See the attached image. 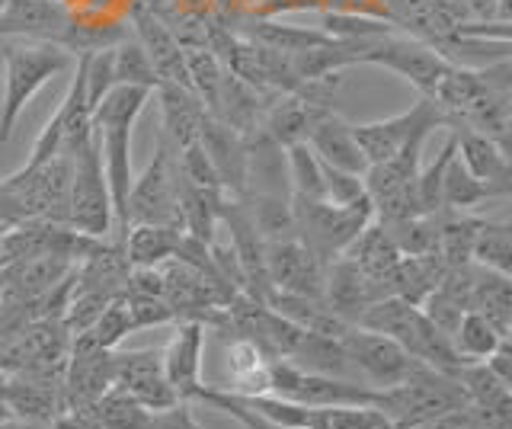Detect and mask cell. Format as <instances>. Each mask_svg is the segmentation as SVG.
Masks as SVG:
<instances>
[{
  "mask_svg": "<svg viewBox=\"0 0 512 429\" xmlns=\"http://www.w3.org/2000/svg\"><path fill=\"white\" fill-rule=\"evenodd\" d=\"M132 225H164L173 231H183L180 164H176V148H170L167 141H160L154 161L132 183V193H128V228Z\"/></svg>",
  "mask_w": 512,
  "mask_h": 429,
  "instance_id": "8992f818",
  "label": "cell"
},
{
  "mask_svg": "<svg viewBox=\"0 0 512 429\" xmlns=\"http://www.w3.org/2000/svg\"><path fill=\"white\" fill-rule=\"evenodd\" d=\"M122 301H125V311H128V324H132V333L176 321L173 308L167 305L164 298H154V295H122Z\"/></svg>",
  "mask_w": 512,
  "mask_h": 429,
  "instance_id": "8d00e7d4",
  "label": "cell"
},
{
  "mask_svg": "<svg viewBox=\"0 0 512 429\" xmlns=\"http://www.w3.org/2000/svg\"><path fill=\"white\" fill-rule=\"evenodd\" d=\"M356 327H365V330L394 340L397 346H404L416 362H423L436 372L455 375L464 365V359L455 353L452 340L429 321V317L420 311V305H410L404 298L388 295V298L372 301V305L359 314Z\"/></svg>",
  "mask_w": 512,
  "mask_h": 429,
  "instance_id": "7a4b0ae2",
  "label": "cell"
},
{
  "mask_svg": "<svg viewBox=\"0 0 512 429\" xmlns=\"http://www.w3.org/2000/svg\"><path fill=\"white\" fill-rule=\"evenodd\" d=\"M202 349H205V324L180 321L170 333V340L160 346V362L170 381L173 394L180 401H196L202 388Z\"/></svg>",
  "mask_w": 512,
  "mask_h": 429,
  "instance_id": "2e32d148",
  "label": "cell"
},
{
  "mask_svg": "<svg viewBox=\"0 0 512 429\" xmlns=\"http://www.w3.org/2000/svg\"><path fill=\"white\" fill-rule=\"evenodd\" d=\"M74 23L64 0H7L0 10V39L55 42L68 49Z\"/></svg>",
  "mask_w": 512,
  "mask_h": 429,
  "instance_id": "7c38bea8",
  "label": "cell"
},
{
  "mask_svg": "<svg viewBox=\"0 0 512 429\" xmlns=\"http://www.w3.org/2000/svg\"><path fill=\"white\" fill-rule=\"evenodd\" d=\"M455 426H458V410L448 413V417H439V420H432V423H420V426H410V429H455Z\"/></svg>",
  "mask_w": 512,
  "mask_h": 429,
  "instance_id": "60d3db41",
  "label": "cell"
},
{
  "mask_svg": "<svg viewBox=\"0 0 512 429\" xmlns=\"http://www.w3.org/2000/svg\"><path fill=\"white\" fill-rule=\"evenodd\" d=\"M445 125L448 122H445L442 109L432 100L420 97L410 109H404V113H397L391 119L352 125V135H356L365 161L381 164V161H391L397 151L420 145V141H429V135L445 129Z\"/></svg>",
  "mask_w": 512,
  "mask_h": 429,
  "instance_id": "30bf717a",
  "label": "cell"
},
{
  "mask_svg": "<svg viewBox=\"0 0 512 429\" xmlns=\"http://www.w3.org/2000/svg\"><path fill=\"white\" fill-rule=\"evenodd\" d=\"M295 237L308 247L320 263L343 257L346 247L356 241L359 231L375 218L372 199L362 205H333L324 199L292 196Z\"/></svg>",
  "mask_w": 512,
  "mask_h": 429,
  "instance_id": "277c9868",
  "label": "cell"
},
{
  "mask_svg": "<svg viewBox=\"0 0 512 429\" xmlns=\"http://www.w3.org/2000/svg\"><path fill=\"white\" fill-rule=\"evenodd\" d=\"M458 4H461V0H458Z\"/></svg>",
  "mask_w": 512,
  "mask_h": 429,
  "instance_id": "f6af8a7d",
  "label": "cell"
},
{
  "mask_svg": "<svg viewBox=\"0 0 512 429\" xmlns=\"http://www.w3.org/2000/svg\"><path fill=\"white\" fill-rule=\"evenodd\" d=\"M487 199H503L493 186L474 180L464 164L458 161V154L448 157V164L442 170V189H439V205L442 212H474L480 202Z\"/></svg>",
  "mask_w": 512,
  "mask_h": 429,
  "instance_id": "83f0119b",
  "label": "cell"
},
{
  "mask_svg": "<svg viewBox=\"0 0 512 429\" xmlns=\"http://www.w3.org/2000/svg\"><path fill=\"white\" fill-rule=\"evenodd\" d=\"M500 340H503V333L477 311H464L452 333V346L464 362H484Z\"/></svg>",
  "mask_w": 512,
  "mask_h": 429,
  "instance_id": "1f68e13d",
  "label": "cell"
},
{
  "mask_svg": "<svg viewBox=\"0 0 512 429\" xmlns=\"http://www.w3.org/2000/svg\"><path fill=\"white\" fill-rule=\"evenodd\" d=\"M4 4H7V0H0V10H4Z\"/></svg>",
  "mask_w": 512,
  "mask_h": 429,
  "instance_id": "ee69618b",
  "label": "cell"
},
{
  "mask_svg": "<svg viewBox=\"0 0 512 429\" xmlns=\"http://www.w3.org/2000/svg\"><path fill=\"white\" fill-rule=\"evenodd\" d=\"M455 378H458L464 397H468V404L493 410V413H500V417L512 420L509 385L487 369V362H464L461 369L455 372Z\"/></svg>",
  "mask_w": 512,
  "mask_h": 429,
  "instance_id": "484cf974",
  "label": "cell"
},
{
  "mask_svg": "<svg viewBox=\"0 0 512 429\" xmlns=\"http://www.w3.org/2000/svg\"><path fill=\"white\" fill-rule=\"evenodd\" d=\"M484 362H487V369L496 378L506 381V385H512V346H509V337H503L500 343H496V349H493V353Z\"/></svg>",
  "mask_w": 512,
  "mask_h": 429,
  "instance_id": "ab89813d",
  "label": "cell"
},
{
  "mask_svg": "<svg viewBox=\"0 0 512 429\" xmlns=\"http://www.w3.org/2000/svg\"><path fill=\"white\" fill-rule=\"evenodd\" d=\"M468 311L484 314L487 321L509 337L512 330V282L503 273H493L474 263L471 289H468Z\"/></svg>",
  "mask_w": 512,
  "mask_h": 429,
  "instance_id": "603a6c76",
  "label": "cell"
},
{
  "mask_svg": "<svg viewBox=\"0 0 512 429\" xmlns=\"http://www.w3.org/2000/svg\"><path fill=\"white\" fill-rule=\"evenodd\" d=\"M464 404H468V397H464L458 378L429 369V365L416 369L407 381H400V385L378 388L375 394V410L391 423V429H410L420 423H432L461 410Z\"/></svg>",
  "mask_w": 512,
  "mask_h": 429,
  "instance_id": "3957f363",
  "label": "cell"
},
{
  "mask_svg": "<svg viewBox=\"0 0 512 429\" xmlns=\"http://www.w3.org/2000/svg\"><path fill=\"white\" fill-rule=\"evenodd\" d=\"M68 228H74L77 234H87V237H112V228H116L96 135L71 154Z\"/></svg>",
  "mask_w": 512,
  "mask_h": 429,
  "instance_id": "5b68a950",
  "label": "cell"
},
{
  "mask_svg": "<svg viewBox=\"0 0 512 429\" xmlns=\"http://www.w3.org/2000/svg\"><path fill=\"white\" fill-rule=\"evenodd\" d=\"M128 23H132L128 29H132V36L138 39V45L151 61V68L157 74V84H176V87L192 90L189 68H186V49L176 42L170 26L160 20L157 13L144 10L138 4L128 7Z\"/></svg>",
  "mask_w": 512,
  "mask_h": 429,
  "instance_id": "9a60e30c",
  "label": "cell"
},
{
  "mask_svg": "<svg viewBox=\"0 0 512 429\" xmlns=\"http://www.w3.org/2000/svg\"><path fill=\"white\" fill-rule=\"evenodd\" d=\"M266 394L282 397V401L308 404V407H375L378 391L359 385V381L308 372L285 359H272Z\"/></svg>",
  "mask_w": 512,
  "mask_h": 429,
  "instance_id": "9c48e42d",
  "label": "cell"
},
{
  "mask_svg": "<svg viewBox=\"0 0 512 429\" xmlns=\"http://www.w3.org/2000/svg\"><path fill=\"white\" fill-rule=\"evenodd\" d=\"M362 65H375V68L400 74L407 84L420 90V97H426V100H436L442 81L448 77V71L455 68L452 61L439 55L432 45L416 42L404 33H394V29L368 42Z\"/></svg>",
  "mask_w": 512,
  "mask_h": 429,
  "instance_id": "ba28073f",
  "label": "cell"
},
{
  "mask_svg": "<svg viewBox=\"0 0 512 429\" xmlns=\"http://www.w3.org/2000/svg\"><path fill=\"white\" fill-rule=\"evenodd\" d=\"M381 20L394 33L432 45L448 61L461 42V26L471 23L458 0H381Z\"/></svg>",
  "mask_w": 512,
  "mask_h": 429,
  "instance_id": "52a82bcc",
  "label": "cell"
},
{
  "mask_svg": "<svg viewBox=\"0 0 512 429\" xmlns=\"http://www.w3.org/2000/svg\"><path fill=\"white\" fill-rule=\"evenodd\" d=\"M151 97L160 103V125H164V141L170 148L183 151L199 141V129L205 119V106L192 90L176 84H157Z\"/></svg>",
  "mask_w": 512,
  "mask_h": 429,
  "instance_id": "44dd1931",
  "label": "cell"
},
{
  "mask_svg": "<svg viewBox=\"0 0 512 429\" xmlns=\"http://www.w3.org/2000/svg\"><path fill=\"white\" fill-rule=\"evenodd\" d=\"M90 410L96 429H151V410L116 388H109L100 401L90 404Z\"/></svg>",
  "mask_w": 512,
  "mask_h": 429,
  "instance_id": "836d02e7",
  "label": "cell"
},
{
  "mask_svg": "<svg viewBox=\"0 0 512 429\" xmlns=\"http://www.w3.org/2000/svg\"><path fill=\"white\" fill-rule=\"evenodd\" d=\"M196 401L208 404V407H215L221 413H228L231 420H237L244 429H288V426H279V423H272L266 417H260V413H253L250 407H244L237 401V397L231 391H224V388H199L196 394Z\"/></svg>",
  "mask_w": 512,
  "mask_h": 429,
  "instance_id": "d590c367",
  "label": "cell"
},
{
  "mask_svg": "<svg viewBox=\"0 0 512 429\" xmlns=\"http://www.w3.org/2000/svg\"><path fill=\"white\" fill-rule=\"evenodd\" d=\"M381 225V221H378ZM394 241V247L404 257H423V253H436V237H439V212L436 215H410L400 221H388L381 225Z\"/></svg>",
  "mask_w": 512,
  "mask_h": 429,
  "instance_id": "d6a6232c",
  "label": "cell"
},
{
  "mask_svg": "<svg viewBox=\"0 0 512 429\" xmlns=\"http://www.w3.org/2000/svg\"><path fill=\"white\" fill-rule=\"evenodd\" d=\"M372 429H391V423H381V426H372Z\"/></svg>",
  "mask_w": 512,
  "mask_h": 429,
  "instance_id": "7bdbcfd3",
  "label": "cell"
},
{
  "mask_svg": "<svg viewBox=\"0 0 512 429\" xmlns=\"http://www.w3.org/2000/svg\"><path fill=\"white\" fill-rule=\"evenodd\" d=\"M0 65H4V100H0V141H10L13 129L26 106L39 97L55 77L68 74L77 65L64 45L29 42V39H0Z\"/></svg>",
  "mask_w": 512,
  "mask_h": 429,
  "instance_id": "6da1fadb",
  "label": "cell"
},
{
  "mask_svg": "<svg viewBox=\"0 0 512 429\" xmlns=\"http://www.w3.org/2000/svg\"><path fill=\"white\" fill-rule=\"evenodd\" d=\"M442 273H445V263L439 260V253L400 257L391 273V295L410 301V305H420V301L439 285Z\"/></svg>",
  "mask_w": 512,
  "mask_h": 429,
  "instance_id": "d4e9b609",
  "label": "cell"
},
{
  "mask_svg": "<svg viewBox=\"0 0 512 429\" xmlns=\"http://www.w3.org/2000/svg\"><path fill=\"white\" fill-rule=\"evenodd\" d=\"M343 257L356 263V266H359V273H362L368 282H375L384 298L391 295V273H394V266H397L400 257H404V253H400V250L394 247V241L388 237V231H384L375 218L368 221V225L359 231V237L346 247Z\"/></svg>",
  "mask_w": 512,
  "mask_h": 429,
  "instance_id": "7402d4cb",
  "label": "cell"
},
{
  "mask_svg": "<svg viewBox=\"0 0 512 429\" xmlns=\"http://www.w3.org/2000/svg\"><path fill=\"white\" fill-rule=\"evenodd\" d=\"M471 263L493 269V273H512V225L496 218H480V228L474 237Z\"/></svg>",
  "mask_w": 512,
  "mask_h": 429,
  "instance_id": "f546056e",
  "label": "cell"
},
{
  "mask_svg": "<svg viewBox=\"0 0 512 429\" xmlns=\"http://www.w3.org/2000/svg\"><path fill=\"white\" fill-rule=\"evenodd\" d=\"M340 343L352 372H356V381L365 388H391L407 381L416 369H423V362H416L404 346L356 324L346 330Z\"/></svg>",
  "mask_w": 512,
  "mask_h": 429,
  "instance_id": "8fae6325",
  "label": "cell"
},
{
  "mask_svg": "<svg viewBox=\"0 0 512 429\" xmlns=\"http://www.w3.org/2000/svg\"><path fill=\"white\" fill-rule=\"evenodd\" d=\"M151 429H202V423L196 420L189 401H176L167 410L151 413Z\"/></svg>",
  "mask_w": 512,
  "mask_h": 429,
  "instance_id": "f35d334b",
  "label": "cell"
},
{
  "mask_svg": "<svg viewBox=\"0 0 512 429\" xmlns=\"http://www.w3.org/2000/svg\"><path fill=\"white\" fill-rule=\"evenodd\" d=\"M324 273L327 263H320L298 237L266 241V276L272 292L320 298L324 295Z\"/></svg>",
  "mask_w": 512,
  "mask_h": 429,
  "instance_id": "5bb4252c",
  "label": "cell"
},
{
  "mask_svg": "<svg viewBox=\"0 0 512 429\" xmlns=\"http://www.w3.org/2000/svg\"><path fill=\"white\" fill-rule=\"evenodd\" d=\"M480 228V218L471 212H439V237H436V253L445 263V269L471 263L474 237Z\"/></svg>",
  "mask_w": 512,
  "mask_h": 429,
  "instance_id": "f1b7e54d",
  "label": "cell"
},
{
  "mask_svg": "<svg viewBox=\"0 0 512 429\" xmlns=\"http://www.w3.org/2000/svg\"><path fill=\"white\" fill-rule=\"evenodd\" d=\"M324 202L333 205H362L368 202L365 183L359 173H346L324 164Z\"/></svg>",
  "mask_w": 512,
  "mask_h": 429,
  "instance_id": "74e56055",
  "label": "cell"
},
{
  "mask_svg": "<svg viewBox=\"0 0 512 429\" xmlns=\"http://www.w3.org/2000/svg\"><path fill=\"white\" fill-rule=\"evenodd\" d=\"M112 388L128 394L151 413L173 407L180 397L173 394L164 375L160 349H128V353H112Z\"/></svg>",
  "mask_w": 512,
  "mask_h": 429,
  "instance_id": "4fadbf2b",
  "label": "cell"
},
{
  "mask_svg": "<svg viewBox=\"0 0 512 429\" xmlns=\"http://www.w3.org/2000/svg\"><path fill=\"white\" fill-rule=\"evenodd\" d=\"M384 298L381 289L375 282H368L359 266L346 260V257H336L333 263H327V273H324V295L320 301L336 314L343 317V321L356 324L359 314L372 305V301Z\"/></svg>",
  "mask_w": 512,
  "mask_h": 429,
  "instance_id": "ffe728a7",
  "label": "cell"
},
{
  "mask_svg": "<svg viewBox=\"0 0 512 429\" xmlns=\"http://www.w3.org/2000/svg\"><path fill=\"white\" fill-rule=\"evenodd\" d=\"M304 141H308L311 151L320 157V161L336 167V170L359 173V177L368 170L365 154L359 148L356 135H352V122H346L333 106H317L314 109Z\"/></svg>",
  "mask_w": 512,
  "mask_h": 429,
  "instance_id": "e0dca14e",
  "label": "cell"
},
{
  "mask_svg": "<svg viewBox=\"0 0 512 429\" xmlns=\"http://www.w3.org/2000/svg\"><path fill=\"white\" fill-rule=\"evenodd\" d=\"M13 420V410L7 401V388H4V378H0V426H7Z\"/></svg>",
  "mask_w": 512,
  "mask_h": 429,
  "instance_id": "b9f144b4",
  "label": "cell"
},
{
  "mask_svg": "<svg viewBox=\"0 0 512 429\" xmlns=\"http://www.w3.org/2000/svg\"><path fill=\"white\" fill-rule=\"evenodd\" d=\"M112 81L116 84H135V87H157V74L151 68L148 55L138 45V39L132 36V29L112 45Z\"/></svg>",
  "mask_w": 512,
  "mask_h": 429,
  "instance_id": "e575fe53",
  "label": "cell"
},
{
  "mask_svg": "<svg viewBox=\"0 0 512 429\" xmlns=\"http://www.w3.org/2000/svg\"><path fill=\"white\" fill-rule=\"evenodd\" d=\"M199 148L208 154V161H212L224 193L244 196V186H247V141H244V135H237L221 119L205 113L202 129H199Z\"/></svg>",
  "mask_w": 512,
  "mask_h": 429,
  "instance_id": "ac0fdd59",
  "label": "cell"
},
{
  "mask_svg": "<svg viewBox=\"0 0 512 429\" xmlns=\"http://www.w3.org/2000/svg\"><path fill=\"white\" fill-rule=\"evenodd\" d=\"M183 231L164 225H132L122 234V253L128 266H160L173 260Z\"/></svg>",
  "mask_w": 512,
  "mask_h": 429,
  "instance_id": "4316f807",
  "label": "cell"
},
{
  "mask_svg": "<svg viewBox=\"0 0 512 429\" xmlns=\"http://www.w3.org/2000/svg\"><path fill=\"white\" fill-rule=\"evenodd\" d=\"M285 173L292 196L301 199H324V161L311 151L308 141L285 148Z\"/></svg>",
  "mask_w": 512,
  "mask_h": 429,
  "instance_id": "4dcf8cb0",
  "label": "cell"
},
{
  "mask_svg": "<svg viewBox=\"0 0 512 429\" xmlns=\"http://www.w3.org/2000/svg\"><path fill=\"white\" fill-rule=\"evenodd\" d=\"M455 138V154L464 164V170L471 173L474 180L493 186L503 199L512 189V167H509V148L500 145L480 132L471 129H448Z\"/></svg>",
  "mask_w": 512,
  "mask_h": 429,
  "instance_id": "d6986e66",
  "label": "cell"
},
{
  "mask_svg": "<svg viewBox=\"0 0 512 429\" xmlns=\"http://www.w3.org/2000/svg\"><path fill=\"white\" fill-rule=\"evenodd\" d=\"M269 356L260 346L247 337H231L228 343V369H231V385H224V391L234 394H266L269 381Z\"/></svg>",
  "mask_w": 512,
  "mask_h": 429,
  "instance_id": "cb8c5ba5",
  "label": "cell"
}]
</instances>
